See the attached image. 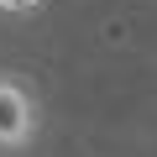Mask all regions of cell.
I'll list each match as a JSON object with an SVG mask.
<instances>
[{
    "label": "cell",
    "instance_id": "obj_1",
    "mask_svg": "<svg viewBox=\"0 0 157 157\" xmlns=\"http://www.w3.org/2000/svg\"><path fill=\"white\" fill-rule=\"evenodd\" d=\"M42 131L37 94L21 84L16 73H0V152H26Z\"/></svg>",
    "mask_w": 157,
    "mask_h": 157
},
{
    "label": "cell",
    "instance_id": "obj_2",
    "mask_svg": "<svg viewBox=\"0 0 157 157\" xmlns=\"http://www.w3.org/2000/svg\"><path fill=\"white\" fill-rule=\"evenodd\" d=\"M37 6H42V0H0L6 16H26V11H37Z\"/></svg>",
    "mask_w": 157,
    "mask_h": 157
}]
</instances>
